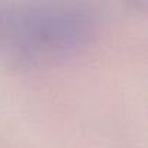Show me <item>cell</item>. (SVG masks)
<instances>
[{
    "label": "cell",
    "mask_w": 148,
    "mask_h": 148,
    "mask_svg": "<svg viewBox=\"0 0 148 148\" xmlns=\"http://www.w3.org/2000/svg\"><path fill=\"white\" fill-rule=\"evenodd\" d=\"M95 35L93 18L65 3L0 2V61L38 67L80 52Z\"/></svg>",
    "instance_id": "1"
}]
</instances>
